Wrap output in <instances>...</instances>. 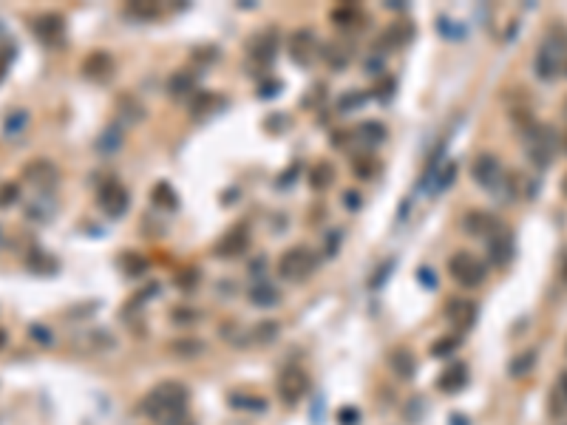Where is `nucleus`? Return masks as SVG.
<instances>
[{
    "instance_id": "79ce46f5",
    "label": "nucleus",
    "mask_w": 567,
    "mask_h": 425,
    "mask_svg": "<svg viewBox=\"0 0 567 425\" xmlns=\"http://www.w3.org/2000/svg\"><path fill=\"white\" fill-rule=\"evenodd\" d=\"M173 318H182L179 323H191V320L196 318V312H191V309H176V312H173Z\"/></svg>"
},
{
    "instance_id": "4c0bfd02",
    "label": "nucleus",
    "mask_w": 567,
    "mask_h": 425,
    "mask_svg": "<svg viewBox=\"0 0 567 425\" xmlns=\"http://www.w3.org/2000/svg\"><path fill=\"white\" fill-rule=\"evenodd\" d=\"M131 12H133V14H142V17H156V14H159L156 6H139V3H131Z\"/></svg>"
},
{
    "instance_id": "473e14b6",
    "label": "nucleus",
    "mask_w": 567,
    "mask_h": 425,
    "mask_svg": "<svg viewBox=\"0 0 567 425\" xmlns=\"http://www.w3.org/2000/svg\"><path fill=\"white\" fill-rule=\"evenodd\" d=\"M457 346H460L457 338H440V340H434L431 354H434V358H448V354H451Z\"/></svg>"
},
{
    "instance_id": "f257e3e1",
    "label": "nucleus",
    "mask_w": 567,
    "mask_h": 425,
    "mask_svg": "<svg viewBox=\"0 0 567 425\" xmlns=\"http://www.w3.org/2000/svg\"><path fill=\"white\" fill-rule=\"evenodd\" d=\"M184 406H187V389L182 383H159L142 400V414L153 417L162 425H182Z\"/></svg>"
},
{
    "instance_id": "a18cd8bd",
    "label": "nucleus",
    "mask_w": 567,
    "mask_h": 425,
    "mask_svg": "<svg viewBox=\"0 0 567 425\" xmlns=\"http://www.w3.org/2000/svg\"><path fill=\"white\" fill-rule=\"evenodd\" d=\"M451 425H468V419H462L460 414H454V417H451Z\"/></svg>"
},
{
    "instance_id": "6e6552de",
    "label": "nucleus",
    "mask_w": 567,
    "mask_h": 425,
    "mask_svg": "<svg viewBox=\"0 0 567 425\" xmlns=\"http://www.w3.org/2000/svg\"><path fill=\"white\" fill-rule=\"evenodd\" d=\"M100 207L108 212L111 219H120L122 212L128 210V204H131V196H128V190L125 187L116 182V179H108L103 187H100Z\"/></svg>"
},
{
    "instance_id": "cd10ccee",
    "label": "nucleus",
    "mask_w": 567,
    "mask_h": 425,
    "mask_svg": "<svg viewBox=\"0 0 567 425\" xmlns=\"http://www.w3.org/2000/svg\"><path fill=\"white\" fill-rule=\"evenodd\" d=\"M329 182H332V168L323 162H318L315 168L310 171V184L315 187V190H323V187H329Z\"/></svg>"
},
{
    "instance_id": "8fccbe9b",
    "label": "nucleus",
    "mask_w": 567,
    "mask_h": 425,
    "mask_svg": "<svg viewBox=\"0 0 567 425\" xmlns=\"http://www.w3.org/2000/svg\"><path fill=\"white\" fill-rule=\"evenodd\" d=\"M182 425H191V422H182Z\"/></svg>"
},
{
    "instance_id": "c756f323",
    "label": "nucleus",
    "mask_w": 567,
    "mask_h": 425,
    "mask_svg": "<svg viewBox=\"0 0 567 425\" xmlns=\"http://www.w3.org/2000/svg\"><path fill=\"white\" fill-rule=\"evenodd\" d=\"M17 199H20V184L17 182H3V184H0V210L12 207Z\"/></svg>"
},
{
    "instance_id": "ddd939ff",
    "label": "nucleus",
    "mask_w": 567,
    "mask_h": 425,
    "mask_svg": "<svg viewBox=\"0 0 567 425\" xmlns=\"http://www.w3.org/2000/svg\"><path fill=\"white\" fill-rule=\"evenodd\" d=\"M468 383V366L465 363H451V366H445L442 374L437 377V389L445 391V394H457L462 391Z\"/></svg>"
},
{
    "instance_id": "49530a36",
    "label": "nucleus",
    "mask_w": 567,
    "mask_h": 425,
    "mask_svg": "<svg viewBox=\"0 0 567 425\" xmlns=\"http://www.w3.org/2000/svg\"><path fill=\"white\" fill-rule=\"evenodd\" d=\"M561 193L567 196V173H564V179H561Z\"/></svg>"
},
{
    "instance_id": "c85d7f7f",
    "label": "nucleus",
    "mask_w": 567,
    "mask_h": 425,
    "mask_svg": "<svg viewBox=\"0 0 567 425\" xmlns=\"http://www.w3.org/2000/svg\"><path fill=\"white\" fill-rule=\"evenodd\" d=\"M275 335H278V326H275L272 320H264L261 326H255V329H253V340H255V343H261V346H267L270 340H275Z\"/></svg>"
},
{
    "instance_id": "a878e982",
    "label": "nucleus",
    "mask_w": 567,
    "mask_h": 425,
    "mask_svg": "<svg viewBox=\"0 0 567 425\" xmlns=\"http://www.w3.org/2000/svg\"><path fill=\"white\" fill-rule=\"evenodd\" d=\"M230 406L244 408V411H264L267 400L264 397H250V394H230Z\"/></svg>"
},
{
    "instance_id": "f8f14e48",
    "label": "nucleus",
    "mask_w": 567,
    "mask_h": 425,
    "mask_svg": "<svg viewBox=\"0 0 567 425\" xmlns=\"http://www.w3.org/2000/svg\"><path fill=\"white\" fill-rule=\"evenodd\" d=\"M23 179H29V182H34L37 187H52L57 179H60V173H57V168L49 162V159H34V162H29L26 168H23Z\"/></svg>"
},
{
    "instance_id": "f704fd0d",
    "label": "nucleus",
    "mask_w": 567,
    "mask_h": 425,
    "mask_svg": "<svg viewBox=\"0 0 567 425\" xmlns=\"http://www.w3.org/2000/svg\"><path fill=\"white\" fill-rule=\"evenodd\" d=\"M12 60H14V45H3V49H0V80L6 77Z\"/></svg>"
},
{
    "instance_id": "0eeeda50",
    "label": "nucleus",
    "mask_w": 567,
    "mask_h": 425,
    "mask_svg": "<svg viewBox=\"0 0 567 425\" xmlns=\"http://www.w3.org/2000/svg\"><path fill=\"white\" fill-rule=\"evenodd\" d=\"M474 182L480 184V187H485V190H491V193H502V184L508 182V176L502 173V164L496 162V156H480L477 162H474Z\"/></svg>"
},
{
    "instance_id": "4468645a",
    "label": "nucleus",
    "mask_w": 567,
    "mask_h": 425,
    "mask_svg": "<svg viewBox=\"0 0 567 425\" xmlns=\"http://www.w3.org/2000/svg\"><path fill=\"white\" fill-rule=\"evenodd\" d=\"M63 17L60 14H54V12H49V14H40L37 20H34V34L43 40V43H49V45H54L60 37H63V32H65V26H63Z\"/></svg>"
},
{
    "instance_id": "4be33fe9",
    "label": "nucleus",
    "mask_w": 567,
    "mask_h": 425,
    "mask_svg": "<svg viewBox=\"0 0 567 425\" xmlns=\"http://www.w3.org/2000/svg\"><path fill=\"white\" fill-rule=\"evenodd\" d=\"M168 91L173 94V97H187V94H193V74H187V71H176V74L171 77L168 83Z\"/></svg>"
},
{
    "instance_id": "f03ea898",
    "label": "nucleus",
    "mask_w": 567,
    "mask_h": 425,
    "mask_svg": "<svg viewBox=\"0 0 567 425\" xmlns=\"http://www.w3.org/2000/svg\"><path fill=\"white\" fill-rule=\"evenodd\" d=\"M448 275H451V278L460 283V287L474 290V287H480V283L485 281L488 267L480 261L477 255L457 252V255H451V261H448Z\"/></svg>"
},
{
    "instance_id": "b1692460",
    "label": "nucleus",
    "mask_w": 567,
    "mask_h": 425,
    "mask_svg": "<svg viewBox=\"0 0 567 425\" xmlns=\"http://www.w3.org/2000/svg\"><path fill=\"white\" fill-rule=\"evenodd\" d=\"M491 224H496L491 216H485V212H468V216H465V221H462V227L471 232V235H482ZM491 232V230H488Z\"/></svg>"
},
{
    "instance_id": "7c9ffc66",
    "label": "nucleus",
    "mask_w": 567,
    "mask_h": 425,
    "mask_svg": "<svg viewBox=\"0 0 567 425\" xmlns=\"http://www.w3.org/2000/svg\"><path fill=\"white\" fill-rule=\"evenodd\" d=\"M358 136H366V142H383L386 139V128L381 122H363L358 128Z\"/></svg>"
},
{
    "instance_id": "2eb2a0df",
    "label": "nucleus",
    "mask_w": 567,
    "mask_h": 425,
    "mask_svg": "<svg viewBox=\"0 0 567 425\" xmlns=\"http://www.w3.org/2000/svg\"><path fill=\"white\" fill-rule=\"evenodd\" d=\"M290 57L298 65L312 63V57H315V34L312 32H295L292 40H290Z\"/></svg>"
},
{
    "instance_id": "bb28decb",
    "label": "nucleus",
    "mask_w": 567,
    "mask_h": 425,
    "mask_svg": "<svg viewBox=\"0 0 567 425\" xmlns=\"http://www.w3.org/2000/svg\"><path fill=\"white\" fill-rule=\"evenodd\" d=\"M536 366V351H522V354H519V358H513L511 360V377H525L531 369Z\"/></svg>"
},
{
    "instance_id": "393cba45",
    "label": "nucleus",
    "mask_w": 567,
    "mask_h": 425,
    "mask_svg": "<svg viewBox=\"0 0 567 425\" xmlns=\"http://www.w3.org/2000/svg\"><path fill=\"white\" fill-rule=\"evenodd\" d=\"M120 145H122V128H120V125H108L105 133L100 136V145H97V148H100L103 153H114Z\"/></svg>"
},
{
    "instance_id": "1a4fd4ad",
    "label": "nucleus",
    "mask_w": 567,
    "mask_h": 425,
    "mask_svg": "<svg viewBox=\"0 0 567 425\" xmlns=\"http://www.w3.org/2000/svg\"><path fill=\"white\" fill-rule=\"evenodd\" d=\"M488 258H491L493 267H505L513 258V239L502 224H496L488 232Z\"/></svg>"
},
{
    "instance_id": "aec40b11",
    "label": "nucleus",
    "mask_w": 567,
    "mask_h": 425,
    "mask_svg": "<svg viewBox=\"0 0 567 425\" xmlns=\"http://www.w3.org/2000/svg\"><path fill=\"white\" fill-rule=\"evenodd\" d=\"M151 201H153L159 210H176V207H179V196L173 193V187H171L168 182H159V184L153 187Z\"/></svg>"
},
{
    "instance_id": "7ed1b4c3",
    "label": "nucleus",
    "mask_w": 567,
    "mask_h": 425,
    "mask_svg": "<svg viewBox=\"0 0 567 425\" xmlns=\"http://www.w3.org/2000/svg\"><path fill=\"white\" fill-rule=\"evenodd\" d=\"M318 267V258L312 255V250H306V247H292L281 255V261H278V275L284 281H303V278H310Z\"/></svg>"
},
{
    "instance_id": "5701e85b",
    "label": "nucleus",
    "mask_w": 567,
    "mask_h": 425,
    "mask_svg": "<svg viewBox=\"0 0 567 425\" xmlns=\"http://www.w3.org/2000/svg\"><path fill=\"white\" fill-rule=\"evenodd\" d=\"M202 349H204V343L196 338H182V340L171 343V351L176 358H196V354H202Z\"/></svg>"
},
{
    "instance_id": "e433bc0d",
    "label": "nucleus",
    "mask_w": 567,
    "mask_h": 425,
    "mask_svg": "<svg viewBox=\"0 0 567 425\" xmlns=\"http://www.w3.org/2000/svg\"><path fill=\"white\" fill-rule=\"evenodd\" d=\"M125 267L131 270V275H139L142 270H145V261H142V258H136V255H125Z\"/></svg>"
},
{
    "instance_id": "c03bdc74",
    "label": "nucleus",
    "mask_w": 567,
    "mask_h": 425,
    "mask_svg": "<svg viewBox=\"0 0 567 425\" xmlns=\"http://www.w3.org/2000/svg\"><path fill=\"white\" fill-rule=\"evenodd\" d=\"M420 278L425 281V287H434V278H431V270H422V272H420Z\"/></svg>"
},
{
    "instance_id": "20e7f679",
    "label": "nucleus",
    "mask_w": 567,
    "mask_h": 425,
    "mask_svg": "<svg viewBox=\"0 0 567 425\" xmlns=\"http://www.w3.org/2000/svg\"><path fill=\"white\" fill-rule=\"evenodd\" d=\"M559 148V133L550 125H533L531 136H528V156L531 162H536L539 168H548V162L553 159Z\"/></svg>"
},
{
    "instance_id": "72a5a7b5",
    "label": "nucleus",
    "mask_w": 567,
    "mask_h": 425,
    "mask_svg": "<svg viewBox=\"0 0 567 425\" xmlns=\"http://www.w3.org/2000/svg\"><path fill=\"white\" fill-rule=\"evenodd\" d=\"M454 176H457V164L448 162L445 171L437 176V190H448V187H451V182H454Z\"/></svg>"
},
{
    "instance_id": "58836bf2",
    "label": "nucleus",
    "mask_w": 567,
    "mask_h": 425,
    "mask_svg": "<svg viewBox=\"0 0 567 425\" xmlns=\"http://www.w3.org/2000/svg\"><path fill=\"white\" fill-rule=\"evenodd\" d=\"M343 201H346V207H349V210H358V204H361V193L349 190V193L343 196Z\"/></svg>"
},
{
    "instance_id": "a211bd4d",
    "label": "nucleus",
    "mask_w": 567,
    "mask_h": 425,
    "mask_svg": "<svg viewBox=\"0 0 567 425\" xmlns=\"http://www.w3.org/2000/svg\"><path fill=\"white\" fill-rule=\"evenodd\" d=\"M26 267L34 272V275H52L57 270V261L45 252V250H32L29 258H26Z\"/></svg>"
},
{
    "instance_id": "09e8293b",
    "label": "nucleus",
    "mask_w": 567,
    "mask_h": 425,
    "mask_svg": "<svg viewBox=\"0 0 567 425\" xmlns=\"http://www.w3.org/2000/svg\"><path fill=\"white\" fill-rule=\"evenodd\" d=\"M561 270H564V275H567V255H564V267H561Z\"/></svg>"
},
{
    "instance_id": "dca6fc26",
    "label": "nucleus",
    "mask_w": 567,
    "mask_h": 425,
    "mask_svg": "<svg viewBox=\"0 0 567 425\" xmlns=\"http://www.w3.org/2000/svg\"><path fill=\"white\" fill-rule=\"evenodd\" d=\"M111 71H114V60L105 52H94L83 60V74L91 80H108Z\"/></svg>"
},
{
    "instance_id": "c9c22d12",
    "label": "nucleus",
    "mask_w": 567,
    "mask_h": 425,
    "mask_svg": "<svg viewBox=\"0 0 567 425\" xmlns=\"http://www.w3.org/2000/svg\"><path fill=\"white\" fill-rule=\"evenodd\" d=\"M26 122H29L26 111H17V113H14V120H9V122H6V133H17L23 125H26Z\"/></svg>"
},
{
    "instance_id": "412c9836",
    "label": "nucleus",
    "mask_w": 567,
    "mask_h": 425,
    "mask_svg": "<svg viewBox=\"0 0 567 425\" xmlns=\"http://www.w3.org/2000/svg\"><path fill=\"white\" fill-rule=\"evenodd\" d=\"M250 301L255 306H278L281 292L272 287V283H258V287H253V292H250Z\"/></svg>"
},
{
    "instance_id": "423d86ee",
    "label": "nucleus",
    "mask_w": 567,
    "mask_h": 425,
    "mask_svg": "<svg viewBox=\"0 0 567 425\" xmlns=\"http://www.w3.org/2000/svg\"><path fill=\"white\" fill-rule=\"evenodd\" d=\"M561 65H564V49H561V45H559V43H550V40L542 43L539 52H536V60H533L536 77L545 80V83H550V80L559 77Z\"/></svg>"
},
{
    "instance_id": "9b49d317",
    "label": "nucleus",
    "mask_w": 567,
    "mask_h": 425,
    "mask_svg": "<svg viewBox=\"0 0 567 425\" xmlns=\"http://www.w3.org/2000/svg\"><path fill=\"white\" fill-rule=\"evenodd\" d=\"M477 303L468 301V298H451L445 303V318L451 320L457 329H471L477 320Z\"/></svg>"
},
{
    "instance_id": "a19ab883",
    "label": "nucleus",
    "mask_w": 567,
    "mask_h": 425,
    "mask_svg": "<svg viewBox=\"0 0 567 425\" xmlns=\"http://www.w3.org/2000/svg\"><path fill=\"white\" fill-rule=\"evenodd\" d=\"M556 394L567 400V371H561V374H559V386H556Z\"/></svg>"
},
{
    "instance_id": "39448f33",
    "label": "nucleus",
    "mask_w": 567,
    "mask_h": 425,
    "mask_svg": "<svg viewBox=\"0 0 567 425\" xmlns=\"http://www.w3.org/2000/svg\"><path fill=\"white\" fill-rule=\"evenodd\" d=\"M306 389H310V380H306L301 366H287L278 374V397L287 406H298L306 397Z\"/></svg>"
},
{
    "instance_id": "f3484780",
    "label": "nucleus",
    "mask_w": 567,
    "mask_h": 425,
    "mask_svg": "<svg viewBox=\"0 0 567 425\" xmlns=\"http://www.w3.org/2000/svg\"><path fill=\"white\" fill-rule=\"evenodd\" d=\"M411 40V26L409 23H392V26L381 34V49H400V45H406Z\"/></svg>"
},
{
    "instance_id": "de8ad7c7",
    "label": "nucleus",
    "mask_w": 567,
    "mask_h": 425,
    "mask_svg": "<svg viewBox=\"0 0 567 425\" xmlns=\"http://www.w3.org/2000/svg\"><path fill=\"white\" fill-rule=\"evenodd\" d=\"M3 343H6V332H3V329H0V349H3Z\"/></svg>"
},
{
    "instance_id": "37998d69",
    "label": "nucleus",
    "mask_w": 567,
    "mask_h": 425,
    "mask_svg": "<svg viewBox=\"0 0 567 425\" xmlns=\"http://www.w3.org/2000/svg\"><path fill=\"white\" fill-rule=\"evenodd\" d=\"M341 422H343V425H349V422H358V411H354V408H343Z\"/></svg>"
},
{
    "instance_id": "9d476101",
    "label": "nucleus",
    "mask_w": 567,
    "mask_h": 425,
    "mask_svg": "<svg viewBox=\"0 0 567 425\" xmlns=\"http://www.w3.org/2000/svg\"><path fill=\"white\" fill-rule=\"evenodd\" d=\"M247 247H250V230H247V224H235V227H230V230L222 235V239H219L216 255H219V258H235V255L247 252Z\"/></svg>"
},
{
    "instance_id": "2f4dec72",
    "label": "nucleus",
    "mask_w": 567,
    "mask_h": 425,
    "mask_svg": "<svg viewBox=\"0 0 567 425\" xmlns=\"http://www.w3.org/2000/svg\"><path fill=\"white\" fill-rule=\"evenodd\" d=\"M213 105H216V97H213V94H207V91H202V94H196V100H193L191 111H193L196 116H202V113H207Z\"/></svg>"
},
{
    "instance_id": "6ab92c4d",
    "label": "nucleus",
    "mask_w": 567,
    "mask_h": 425,
    "mask_svg": "<svg viewBox=\"0 0 567 425\" xmlns=\"http://www.w3.org/2000/svg\"><path fill=\"white\" fill-rule=\"evenodd\" d=\"M414 366H417V360H414V354H411L409 349H397V351H392V369H394L397 377H403V380L414 377Z\"/></svg>"
},
{
    "instance_id": "ea45409f",
    "label": "nucleus",
    "mask_w": 567,
    "mask_h": 425,
    "mask_svg": "<svg viewBox=\"0 0 567 425\" xmlns=\"http://www.w3.org/2000/svg\"><path fill=\"white\" fill-rule=\"evenodd\" d=\"M389 270H392V261H386V264H383V270H381V272H377V278L372 281V287H381V283L386 281V275H389Z\"/></svg>"
}]
</instances>
